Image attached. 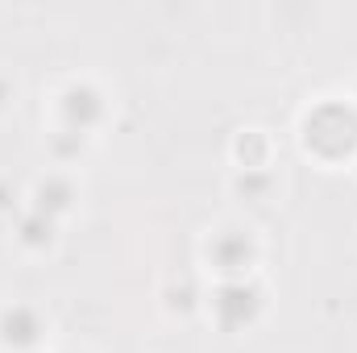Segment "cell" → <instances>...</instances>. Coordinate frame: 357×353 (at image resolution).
Here are the masks:
<instances>
[{"label":"cell","instance_id":"cell-7","mask_svg":"<svg viewBox=\"0 0 357 353\" xmlns=\"http://www.w3.org/2000/svg\"><path fill=\"white\" fill-rule=\"evenodd\" d=\"M50 233H54V220L42 216V212H29V216L21 220V241H25V246H46Z\"/></svg>","mask_w":357,"mask_h":353},{"label":"cell","instance_id":"cell-5","mask_svg":"<svg viewBox=\"0 0 357 353\" xmlns=\"http://www.w3.org/2000/svg\"><path fill=\"white\" fill-rule=\"evenodd\" d=\"M250 258H254V246L241 233H225V237L212 241V262L220 266L225 274H241L250 266Z\"/></svg>","mask_w":357,"mask_h":353},{"label":"cell","instance_id":"cell-2","mask_svg":"<svg viewBox=\"0 0 357 353\" xmlns=\"http://www.w3.org/2000/svg\"><path fill=\"white\" fill-rule=\"evenodd\" d=\"M212 303H216V316H220L225 329H245V324L262 312V295H258V287H250L245 278L225 283Z\"/></svg>","mask_w":357,"mask_h":353},{"label":"cell","instance_id":"cell-8","mask_svg":"<svg viewBox=\"0 0 357 353\" xmlns=\"http://www.w3.org/2000/svg\"><path fill=\"white\" fill-rule=\"evenodd\" d=\"M262 154H266V142H262V137H250V142H241V158H245V171H254V167L262 163Z\"/></svg>","mask_w":357,"mask_h":353},{"label":"cell","instance_id":"cell-4","mask_svg":"<svg viewBox=\"0 0 357 353\" xmlns=\"http://www.w3.org/2000/svg\"><path fill=\"white\" fill-rule=\"evenodd\" d=\"M38 333H42V320H38V312H33V308H25V303L8 308V312L0 316V337H4L8 345H17V350L33 345V341H38Z\"/></svg>","mask_w":357,"mask_h":353},{"label":"cell","instance_id":"cell-3","mask_svg":"<svg viewBox=\"0 0 357 353\" xmlns=\"http://www.w3.org/2000/svg\"><path fill=\"white\" fill-rule=\"evenodd\" d=\"M104 104H100V91L91 88H71L63 100V117H67V133H88L91 125L100 121Z\"/></svg>","mask_w":357,"mask_h":353},{"label":"cell","instance_id":"cell-6","mask_svg":"<svg viewBox=\"0 0 357 353\" xmlns=\"http://www.w3.org/2000/svg\"><path fill=\"white\" fill-rule=\"evenodd\" d=\"M71 208V183L67 179H46L42 187H38V208L33 212H42V216H59V212H67Z\"/></svg>","mask_w":357,"mask_h":353},{"label":"cell","instance_id":"cell-9","mask_svg":"<svg viewBox=\"0 0 357 353\" xmlns=\"http://www.w3.org/2000/svg\"><path fill=\"white\" fill-rule=\"evenodd\" d=\"M237 187H241L245 195H254V200H258V195H266V191H270V179H266V175H254V171H245Z\"/></svg>","mask_w":357,"mask_h":353},{"label":"cell","instance_id":"cell-1","mask_svg":"<svg viewBox=\"0 0 357 353\" xmlns=\"http://www.w3.org/2000/svg\"><path fill=\"white\" fill-rule=\"evenodd\" d=\"M303 133H307V146H316V150L328 154V158L349 154L357 146V112L345 108V104H337V100H328V104H320V108L307 117Z\"/></svg>","mask_w":357,"mask_h":353},{"label":"cell","instance_id":"cell-10","mask_svg":"<svg viewBox=\"0 0 357 353\" xmlns=\"http://www.w3.org/2000/svg\"><path fill=\"white\" fill-rule=\"evenodd\" d=\"M4 96H8V84H4V80H0V104H4Z\"/></svg>","mask_w":357,"mask_h":353}]
</instances>
